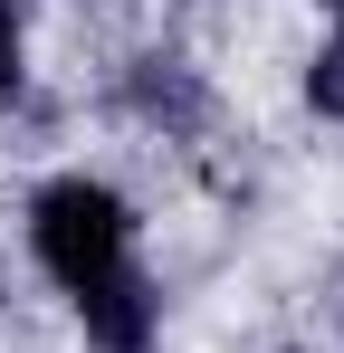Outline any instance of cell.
<instances>
[{"mask_svg":"<svg viewBox=\"0 0 344 353\" xmlns=\"http://www.w3.org/2000/svg\"><path fill=\"white\" fill-rule=\"evenodd\" d=\"M306 96H316L325 115H344V39L325 48V58H316V77H306Z\"/></svg>","mask_w":344,"mask_h":353,"instance_id":"7a4b0ae2","label":"cell"},{"mask_svg":"<svg viewBox=\"0 0 344 353\" xmlns=\"http://www.w3.org/2000/svg\"><path fill=\"white\" fill-rule=\"evenodd\" d=\"M19 86V0H0V96Z\"/></svg>","mask_w":344,"mask_h":353,"instance_id":"3957f363","label":"cell"},{"mask_svg":"<svg viewBox=\"0 0 344 353\" xmlns=\"http://www.w3.org/2000/svg\"><path fill=\"white\" fill-rule=\"evenodd\" d=\"M325 10H344V0H325Z\"/></svg>","mask_w":344,"mask_h":353,"instance_id":"277c9868","label":"cell"},{"mask_svg":"<svg viewBox=\"0 0 344 353\" xmlns=\"http://www.w3.org/2000/svg\"><path fill=\"white\" fill-rule=\"evenodd\" d=\"M29 239H39V268L77 296V325L96 353H144L153 344V287L134 268V220L106 181L67 172L29 201Z\"/></svg>","mask_w":344,"mask_h":353,"instance_id":"6da1fadb","label":"cell"}]
</instances>
